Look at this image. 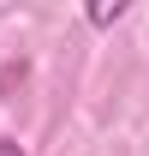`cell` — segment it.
Wrapping results in <instances>:
<instances>
[{
	"instance_id": "cell-2",
	"label": "cell",
	"mask_w": 149,
	"mask_h": 156,
	"mask_svg": "<svg viewBox=\"0 0 149 156\" xmlns=\"http://www.w3.org/2000/svg\"><path fill=\"white\" fill-rule=\"evenodd\" d=\"M0 156H24V144L18 138H0Z\"/></svg>"
},
{
	"instance_id": "cell-1",
	"label": "cell",
	"mask_w": 149,
	"mask_h": 156,
	"mask_svg": "<svg viewBox=\"0 0 149 156\" xmlns=\"http://www.w3.org/2000/svg\"><path fill=\"white\" fill-rule=\"evenodd\" d=\"M119 18H125L119 0H113V6H90V24H95V30H108V24H119Z\"/></svg>"
}]
</instances>
